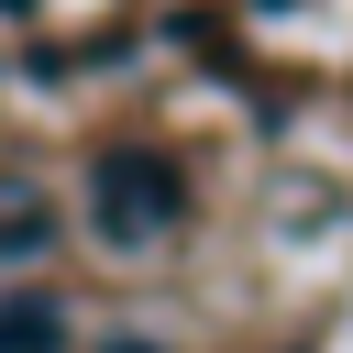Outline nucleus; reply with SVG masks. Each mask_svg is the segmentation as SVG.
Returning <instances> with one entry per match:
<instances>
[{
    "instance_id": "2",
    "label": "nucleus",
    "mask_w": 353,
    "mask_h": 353,
    "mask_svg": "<svg viewBox=\"0 0 353 353\" xmlns=\"http://www.w3.org/2000/svg\"><path fill=\"white\" fill-rule=\"evenodd\" d=\"M0 353H66V309L55 298H0Z\"/></svg>"
},
{
    "instance_id": "1",
    "label": "nucleus",
    "mask_w": 353,
    "mask_h": 353,
    "mask_svg": "<svg viewBox=\"0 0 353 353\" xmlns=\"http://www.w3.org/2000/svg\"><path fill=\"white\" fill-rule=\"evenodd\" d=\"M176 210H188V176H176L154 143H110V154L88 165V221H99V243H154V232H176Z\"/></svg>"
},
{
    "instance_id": "3",
    "label": "nucleus",
    "mask_w": 353,
    "mask_h": 353,
    "mask_svg": "<svg viewBox=\"0 0 353 353\" xmlns=\"http://www.w3.org/2000/svg\"><path fill=\"white\" fill-rule=\"evenodd\" d=\"M110 353H154V342H110Z\"/></svg>"
}]
</instances>
